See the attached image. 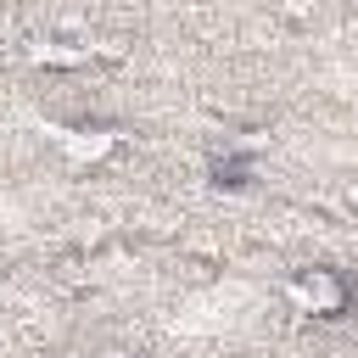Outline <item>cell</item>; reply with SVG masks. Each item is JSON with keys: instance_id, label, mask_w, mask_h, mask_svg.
<instances>
[{"instance_id": "2", "label": "cell", "mask_w": 358, "mask_h": 358, "mask_svg": "<svg viewBox=\"0 0 358 358\" xmlns=\"http://www.w3.org/2000/svg\"><path fill=\"white\" fill-rule=\"evenodd\" d=\"M213 185H224V190H241V185H252V157H241V151H224V157H213Z\"/></svg>"}, {"instance_id": "1", "label": "cell", "mask_w": 358, "mask_h": 358, "mask_svg": "<svg viewBox=\"0 0 358 358\" xmlns=\"http://www.w3.org/2000/svg\"><path fill=\"white\" fill-rule=\"evenodd\" d=\"M285 291H291L296 313H313V319H341V313L352 308V285H347L336 268H324V263H313V268H296Z\"/></svg>"}, {"instance_id": "3", "label": "cell", "mask_w": 358, "mask_h": 358, "mask_svg": "<svg viewBox=\"0 0 358 358\" xmlns=\"http://www.w3.org/2000/svg\"><path fill=\"white\" fill-rule=\"evenodd\" d=\"M347 201H352V207H358V185H347Z\"/></svg>"}]
</instances>
